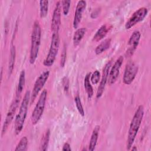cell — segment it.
Masks as SVG:
<instances>
[{
  "label": "cell",
  "instance_id": "4316f807",
  "mask_svg": "<svg viewBox=\"0 0 151 151\" xmlns=\"http://www.w3.org/2000/svg\"><path fill=\"white\" fill-rule=\"evenodd\" d=\"M100 78V74L98 70H96L91 76L90 77V81L93 84H97Z\"/></svg>",
  "mask_w": 151,
  "mask_h": 151
},
{
  "label": "cell",
  "instance_id": "30bf717a",
  "mask_svg": "<svg viewBox=\"0 0 151 151\" xmlns=\"http://www.w3.org/2000/svg\"><path fill=\"white\" fill-rule=\"evenodd\" d=\"M61 2L57 1L53 12L51 29L52 33L58 32L61 25Z\"/></svg>",
  "mask_w": 151,
  "mask_h": 151
},
{
  "label": "cell",
  "instance_id": "7402d4cb",
  "mask_svg": "<svg viewBox=\"0 0 151 151\" xmlns=\"http://www.w3.org/2000/svg\"><path fill=\"white\" fill-rule=\"evenodd\" d=\"M25 83V73L24 70H22L20 73L19 77V81L17 88L16 96H21V94L24 89V86Z\"/></svg>",
  "mask_w": 151,
  "mask_h": 151
},
{
  "label": "cell",
  "instance_id": "e0dca14e",
  "mask_svg": "<svg viewBox=\"0 0 151 151\" xmlns=\"http://www.w3.org/2000/svg\"><path fill=\"white\" fill-rule=\"evenodd\" d=\"M86 31H87L86 28H84V27L78 28L75 31L73 35V44L74 47H77V45H78L81 40L83 39V37L84 36Z\"/></svg>",
  "mask_w": 151,
  "mask_h": 151
},
{
  "label": "cell",
  "instance_id": "44dd1931",
  "mask_svg": "<svg viewBox=\"0 0 151 151\" xmlns=\"http://www.w3.org/2000/svg\"><path fill=\"white\" fill-rule=\"evenodd\" d=\"M91 73H87L86 76H85L84 78V88L86 90V91L87 93V96L88 99H91L92 96H93V87L90 83V77Z\"/></svg>",
  "mask_w": 151,
  "mask_h": 151
},
{
  "label": "cell",
  "instance_id": "ac0fdd59",
  "mask_svg": "<svg viewBox=\"0 0 151 151\" xmlns=\"http://www.w3.org/2000/svg\"><path fill=\"white\" fill-rule=\"evenodd\" d=\"M16 57V49L14 45H12L10 49V54L8 63V74L10 76L12 73Z\"/></svg>",
  "mask_w": 151,
  "mask_h": 151
},
{
  "label": "cell",
  "instance_id": "3957f363",
  "mask_svg": "<svg viewBox=\"0 0 151 151\" xmlns=\"http://www.w3.org/2000/svg\"><path fill=\"white\" fill-rule=\"evenodd\" d=\"M41 29L38 21H35L32 27V31L31 34V49L29 54V63L31 64H34L35 62L40 47L41 45Z\"/></svg>",
  "mask_w": 151,
  "mask_h": 151
},
{
  "label": "cell",
  "instance_id": "4dcf8cb0",
  "mask_svg": "<svg viewBox=\"0 0 151 151\" xmlns=\"http://www.w3.org/2000/svg\"><path fill=\"white\" fill-rule=\"evenodd\" d=\"M132 150H137V148H136L135 146H134L133 147H132Z\"/></svg>",
  "mask_w": 151,
  "mask_h": 151
},
{
  "label": "cell",
  "instance_id": "5b68a950",
  "mask_svg": "<svg viewBox=\"0 0 151 151\" xmlns=\"http://www.w3.org/2000/svg\"><path fill=\"white\" fill-rule=\"evenodd\" d=\"M47 90H42L31 114V119L32 124L33 125H35L38 123L44 113V110L45 106V102L47 100Z\"/></svg>",
  "mask_w": 151,
  "mask_h": 151
},
{
  "label": "cell",
  "instance_id": "484cf974",
  "mask_svg": "<svg viewBox=\"0 0 151 151\" xmlns=\"http://www.w3.org/2000/svg\"><path fill=\"white\" fill-rule=\"evenodd\" d=\"M70 5H71V1L70 0H64L61 1L63 12L64 15H67L68 14Z\"/></svg>",
  "mask_w": 151,
  "mask_h": 151
},
{
  "label": "cell",
  "instance_id": "f546056e",
  "mask_svg": "<svg viewBox=\"0 0 151 151\" xmlns=\"http://www.w3.org/2000/svg\"><path fill=\"white\" fill-rule=\"evenodd\" d=\"M62 150H64V151H66V150L71 151V146H70V144L68 143H64V145H63V147Z\"/></svg>",
  "mask_w": 151,
  "mask_h": 151
},
{
  "label": "cell",
  "instance_id": "9a60e30c",
  "mask_svg": "<svg viewBox=\"0 0 151 151\" xmlns=\"http://www.w3.org/2000/svg\"><path fill=\"white\" fill-rule=\"evenodd\" d=\"M111 27L107 24L103 25L100 27V28L97 31L95 35L93 37V40L95 41H99L103 39L107 35L108 31L110 29Z\"/></svg>",
  "mask_w": 151,
  "mask_h": 151
},
{
  "label": "cell",
  "instance_id": "d4e9b609",
  "mask_svg": "<svg viewBox=\"0 0 151 151\" xmlns=\"http://www.w3.org/2000/svg\"><path fill=\"white\" fill-rule=\"evenodd\" d=\"M74 101H75V103H76V107L77 109V110L78 111V113L80 114V115L81 116H84V109H83V105L81 104V100H80V98L78 96H77L76 97H75L74 98Z\"/></svg>",
  "mask_w": 151,
  "mask_h": 151
},
{
  "label": "cell",
  "instance_id": "4fadbf2b",
  "mask_svg": "<svg viewBox=\"0 0 151 151\" xmlns=\"http://www.w3.org/2000/svg\"><path fill=\"white\" fill-rule=\"evenodd\" d=\"M140 37L141 34L139 31H134L132 33L128 41L129 48L126 53L127 56H131L133 54L134 51L139 45Z\"/></svg>",
  "mask_w": 151,
  "mask_h": 151
},
{
  "label": "cell",
  "instance_id": "ba28073f",
  "mask_svg": "<svg viewBox=\"0 0 151 151\" xmlns=\"http://www.w3.org/2000/svg\"><path fill=\"white\" fill-rule=\"evenodd\" d=\"M148 10L145 7H142L136 11L125 24V28L129 29L139 22L143 21L146 17Z\"/></svg>",
  "mask_w": 151,
  "mask_h": 151
},
{
  "label": "cell",
  "instance_id": "2e32d148",
  "mask_svg": "<svg viewBox=\"0 0 151 151\" xmlns=\"http://www.w3.org/2000/svg\"><path fill=\"white\" fill-rule=\"evenodd\" d=\"M100 126L97 125L95 126V127L94 128L91 136V138L90 140V142H89V145H88V150L90 151H93L96 147L97 142V140H98V137H99V131H100Z\"/></svg>",
  "mask_w": 151,
  "mask_h": 151
},
{
  "label": "cell",
  "instance_id": "6da1fadb",
  "mask_svg": "<svg viewBox=\"0 0 151 151\" xmlns=\"http://www.w3.org/2000/svg\"><path fill=\"white\" fill-rule=\"evenodd\" d=\"M144 116V107L143 105H140L137 107L130 124L127 139L126 149L130 150L134 142L136 135L141 125Z\"/></svg>",
  "mask_w": 151,
  "mask_h": 151
},
{
  "label": "cell",
  "instance_id": "7a4b0ae2",
  "mask_svg": "<svg viewBox=\"0 0 151 151\" xmlns=\"http://www.w3.org/2000/svg\"><path fill=\"white\" fill-rule=\"evenodd\" d=\"M31 93L29 91H27L21 103L18 113L17 114L14 124V132L16 135L19 134L22 131L27 115L28 108L30 101Z\"/></svg>",
  "mask_w": 151,
  "mask_h": 151
},
{
  "label": "cell",
  "instance_id": "d6986e66",
  "mask_svg": "<svg viewBox=\"0 0 151 151\" xmlns=\"http://www.w3.org/2000/svg\"><path fill=\"white\" fill-rule=\"evenodd\" d=\"M50 136V129H47L44 134L41 140L40 145V150L41 151H46L48 149L49 140Z\"/></svg>",
  "mask_w": 151,
  "mask_h": 151
},
{
  "label": "cell",
  "instance_id": "cb8c5ba5",
  "mask_svg": "<svg viewBox=\"0 0 151 151\" xmlns=\"http://www.w3.org/2000/svg\"><path fill=\"white\" fill-rule=\"evenodd\" d=\"M28 139L26 136L22 137L18 143L15 150L16 151H25L27 150Z\"/></svg>",
  "mask_w": 151,
  "mask_h": 151
},
{
  "label": "cell",
  "instance_id": "7c38bea8",
  "mask_svg": "<svg viewBox=\"0 0 151 151\" xmlns=\"http://www.w3.org/2000/svg\"><path fill=\"white\" fill-rule=\"evenodd\" d=\"M111 66V61H109L105 64V65L103 68L101 80L100 81V85H99V86L98 87V90L97 91V94H96L97 99L100 98L103 93V91H104L105 87H106V84L107 82L108 75H109Z\"/></svg>",
  "mask_w": 151,
  "mask_h": 151
},
{
  "label": "cell",
  "instance_id": "9c48e42d",
  "mask_svg": "<svg viewBox=\"0 0 151 151\" xmlns=\"http://www.w3.org/2000/svg\"><path fill=\"white\" fill-rule=\"evenodd\" d=\"M138 72V67L133 61H129L124 69V72L123 77V81L126 85L130 84L136 77Z\"/></svg>",
  "mask_w": 151,
  "mask_h": 151
},
{
  "label": "cell",
  "instance_id": "8992f818",
  "mask_svg": "<svg viewBox=\"0 0 151 151\" xmlns=\"http://www.w3.org/2000/svg\"><path fill=\"white\" fill-rule=\"evenodd\" d=\"M20 99L21 96H16L15 99L11 103L10 107H9V109L8 110L5 119L4 120L2 127V130H1V136H2L7 130L8 126L12 122V121L14 119V116L16 113V110L19 106V103L20 101Z\"/></svg>",
  "mask_w": 151,
  "mask_h": 151
},
{
  "label": "cell",
  "instance_id": "8fae6325",
  "mask_svg": "<svg viewBox=\"0 0 151 151\" xmlns=\"http://www.w3.org/2000/svg\"><path fill=\"white\" fill-rule=\"evenodd\" d=\"M123 57L122 56H120L115 61L111 69H110L107 78V83L109 85H112L116 81L120 73V70L123 64Z\"/></svg>",
  "mask_w": 151,
  "mask_h": 151
},
{
  "label": "cell",
  "instance_id": "83f0119b",
  "mask_svg": "<svg viewBox=\"0 0 151 151\" xmlns=\"http://www.w3.org/2000/svg\"><path fill=\"white\" fill-rule=\"evenodd\" d=\"M66 57H67V51H66V47L64 45L63 50V52L61 55V61H60V64H61V67H64L65 64V61H66Z\"/></svg>",
  "mask_w": 151,
  "mask_h": 151
},
{
  "label": "cell",
  "instance_id": "603a6c76",
  "mask_svg": "<svg viewBox=\"0 0 151 151\" xmlns=\"http://www.w3.org/2000/svg\"><path fill=\"white\" fill-rule=\"evenodd\" d=\"M40 15L41 18L47 17L48 11V1H40Z\"/></svg>",
  "mask_w": 151,
  "mask_h": 151
},
{
  "label": "cell",
  "instance_id": "277c9868",
  "mask_svg": "<svg viewBox=\"0 0 151 151\" xmlns=\"http://www.w3.org/2000/svg\"><path fill=\"white\" fill-rule=\"evenodd\" d=\"M59 47L60 37L58 32L52 33L49 51L43 62V64L45 66L51 67L53 65L59 50Z\"/></svg>",
  "mask_w": 151,
  "mask_h": 151
},
{
  "label": "cell",
  "instance_id": "5bb4252c",
  "mask_svg": "<svg viewBox=\"0 0 151 151\" xmlns=\"http://www.w3.org/2000/svg\"><path fill=\"white\" fill-rule=\"evenodd\" d=\"M86 2L83 0L79 1L77 4V6L75 11L74 19H73V27L77 29L81 22L83 13L86 8Z\"/></svg>",
  "mask_w": 151,
  "mask_h": 151
},
{
  "label": "cell",
  "instance_id": "f1b7e54d",
  "mask_svg": "<svg viewBox=\"0 0 151 151\" xmlns=\"http://www.w3.org/2000/svg\"><path fill=\"white\" fill-rule=\"evenodd\" d=\"M62 84L64 88V90L66 94H68L69 89V80L67 77H63L62 80Z\"/></svg>",
  "mask_w": 151,
  "mask_h": 151
},
{
  "label": "cell",
  "instance_id": "52a82bcc",
  "mask_svg": "<svg viewBox=\"0 0 151 151\" xmlns=\"http://www.w3.org/2000/svg\"><path fill=\"white\" fill-rule=\"evenodd\" d=\"M50 76V72L48 71H45L42 73L40 74V76L36 80L34 86L32 91V93L31 94L30 97V103L32 104L36 97H37L39 92L42 90L47 80L48 79Z\"/></svg>",
  "mask_w": 151,
  "mask_h": 151
},
{
  "label": "cell",
  "instance_id": "ffe728a7",
  "mask_svg": "<svg viewBox=\"0 0 151 151\" xmlns=\"http://www.w3.org/2000/svg\"><path fill=\"white\" fill-rule=\"evenodd\" d=\"M111 44V39L107 38L102 41L99 45L97 46L95 49V53L97 55L100 54L109 48Z\"/></svg>",
  "mask_w": 151,
  "mask_h": 151
}]
</instances>
